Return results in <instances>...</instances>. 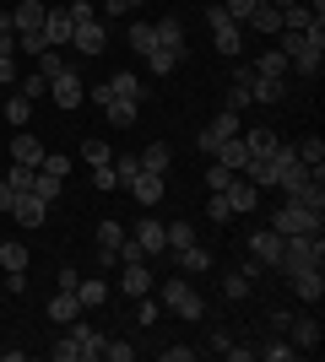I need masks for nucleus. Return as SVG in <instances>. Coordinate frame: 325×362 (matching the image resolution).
<instances>
[{"mask_svg": "<svg viewBox=\"0 0 325 362\" xmlns=\"http://www.w3.org/2000/svg\"><path fill=\"white\" fill-rule=\"evenodd\" d=\"M49 98H55V108H81V103H87V81L65 65V71L49 81Z\"/></svg>", "mask_w": 325, "mask_h": 362, "instance_id": "nucleus-3", "label": "nucleus"}, {"mask_svg": "<svg viewBox=\"0 0 325 362\" xmlns=\"http://www.w3.org/2000/svg\"><path fill=\"white\" fill-rule=\"evenodd\" d=\"M71 33H76L71 11H65V6H49V11H44V38H49L55 49H60V44H71Z\"/></svg>", "mask_w": 325, "mask_h": 362, "instance_id": "nucleus-7", "label": "nucleus"}, {"mask_svg": "<svg viewBox=\"0 0 325 362\" xmlns=\"http://www.w3.org/2000/svg\"><path fill=\"white\" fill-rule=\"evenodd\" d=\"M11 33H16L11 28V11H0V38H11Z\"/></svg>", "mask_w": 325, "mask_h": 362, "instance_id": "nucleus-64", "label": "nucleus"}, {"mask_svg": "<svg viewBox=\"0 0 325 362\" xmlns=\"http://www.w3.org/2000/svg\"><path fill=\"white\" fill-rule=\"evenodd\" d=\"M55 362H81V346H76V335H65V341H55Z\"/></svg>", "mask_w": 325, "mask_h": 362, "instance_id": "nucleus-50", "label": "nucleus"}, {"mask_svg": "<svg viewBox=\"0 0 325 362\" xmlns=\"http://www.w3.org/2000/svg\"><path fill=\"white\" fill-rule=\"evenodd\" d=\"M136 163L147 168V173H169V163H173V151H169V141H152V146L141 151Z\"/></svg>", "mask_w": 325, "mask_h": 362, "instance_id": "nucleus-26", "label": "nucleus"}, {"mask_svg": "<svg viewBox=\"0 0 325 362\" xmlns=\"http://www.w3.org/2000/svg\"><path fill=\"white\" fill-rule=\"evenodd\" d=\"M255 357H261V362H287V357H298V346H287V341H266V346H255Z\"/></svg>", "mask_w": 325, "mask_h": 362, "instance_id": "nucleus-42", "label": "nucleus"}, {"mask_svg": "<svg viewBox=\"0 0 325 362\" xmlns=\"http://www.w3.org/2000/svg\"><path fill=\"white\" fill-rule=\"evenodd\" d=\"M81 314V298H76V292H55V298H49V319H55V325H71V319H76Z\"/></svg>", "mask_w": 325, "mask_h": 362, "instance_id": "nucleus-20", "label": "nucleus"}, {"mask_svg": "<svg viewBox=\"0 0 325 362\" xmlns=\"http://www.w3.org/2000/svg\"><path fill=\"white\" fill-rule=\"evenodd\" d=\"M38 168H44V173H60V179H65V173H71V157H60V151L49 157V151H44V163H38Z\"/></svg>", "mask_w": 325, "mask_h": 362, "instance_id": "nucleus-54", "label": "nucleus"}, {"mask_svg": "<svg viewBox=\"0 0 325 362\" xmlns=\"http://www.w3.org/2000/svg\"><path fill=\"white\" fill-rule=\"evenodd\" d=\"M282 92H287V87H282V81H266V76H255V81H249V98H255V103H277Z\"/></svg>", "mask_w": 325, "mask_h": 362, "instance_id": "nucleus-38", "label": "nucleus"}, {"mask_svg": "<svg viewBox=\"0 0 325 362\" xmlns=\"http://www.w3.org/2000/svg\"><path fill=\"white\" fill-rule=\"evenodd\" d=\"M136 243L147 249V255H163V249H169V233H163V222H157V216H141Z\"/></svg>", "mask_w": 325, "mask_h": 362, "instance_id": "nucleus-16", "label": "nucleus"}, {"mask_svg": "<svg viewBox=\"0 0 325 362\" xmlns=\"http://www.w3.org/2000/svg\"><path fill=\"white\" fill-rule=\"evenodd\" d=\"M287 335H293V346H298V351H314V346H320V319H314V314L293 319V325H287Z\"/></svg>", "mask_w": 325, "mask_h": 362, "instance_id": "nucleus-17", "label": "nucleus"}, {"mask_svg": "<svg viewBox=\"0 0 325 362\" xmlns=\"http://www.w3.org/2000/svg\"><path fill=\"white\" fill-rule=\"evenodd\" d=\"M71 44H76L81 54H98V49H103V22H76Z\"/></svg>", "mask_w": 325, "mask_h": 362, "instance_id": "nucleus-22", "label": "nucleus"}, {"mask_svg": "<svg viewBox=\"0 0 325 362\" xmlns=\"http://www.w3.org/2000/svg\"><path fill=\"white\" fill-rule=\"evenodd\" d=\"M287 281H293L298 303H320V298H325V276H320V265H309V271H298V276H287Z\"/></svg>", "mask_w": 325, "mask_h": 362, "instance_id": "nucleus-13", "label": "nucleus"}, {"mask_svg": "<svg viewBox=\"0 0 325 362\" xmlns=\"http://www.w3.org/2000/svg\"><path fill=\"white\" fill-rule=\"evenodd\" d=\"M125 189L136 195V206H157V200H163V173H147V168H141V173L125 184Z\"/></svg>", "mask_w": 325, "mask_h": 362, "instance_id": "nucleus-11", "label": "nucleus"}, {"mask_svg": "<svg viewBox=\"0 0 325 362\" xmlns=\"http://www.w3.org/2000/svg\"><path fill=\"white\" fill-rule=\"evenodd\" d=\"M76 298H81V308H98V303L108 298V287H103V281L93 276V281H76Z\"/></svg>", "mask_w": 325, "mask_h": 362, "instance_id": "nucleus-41", "label": "nucleus"}, {"mask_svg": "<svg viewBox=\"0 0 325 362\" xmlns=\"http://www.w3.org/2000/svg\"><path fill=\"white\" fill-rule=\"evenodd\" d=\"M179 271H190V276L212 271V249H201V243H185V249H179Z\"/></svg>", "mask_w": 325, "mask_h": 362, "instance_id": "nucleus-25", "label": "nucleus"}, {"mask_svg": "<svg viewBox=\"0 0 325 362\" xmlns=\"http://www.w3.org/2000/svg\"><path fill=\"white\" fill-rule=\"evenodd\" d=\"M136 173H141V163H136V157H114V179H120V189H125L130 179H136Z\"/></svg>", "mask_w": 325, "mask_h": 362, "instance_id": "nucleus-46", "label": "nucleus"}, {"mask_svg": "<svg viewBox=\"0 0 325 362\" xmlns=\"http://www.w3.org/2000/svg\"><path fill=\"white\" fill-rule=\"evenodd\" d=\"M152 33H157V44H163V49H179V54H185V28H179L173 16H163V22H152Z\"/></svg>", "mask_w": 325, "mask_h": 362, "instance_id": "nucleus-29", "label": "nucleus"}, {"mask_svg": "<svg viewBox=\"0 0 325 362\" xmlns=\"http://www.w3.org/2000/svg\"><path fill=\"white\" fill-rule=\"evenodd\" d=\"M103 114H108V124H114V130H125V124H136V103H125V98H114V103H108Z\"/></svg>", "mask_w": 325, "mask_h": 362, "instance_id": "nucleus-39", "label": "nucleus"}, {"mask_svg": "<svg viewBox=\"0 0 325 362\" xmlns=\"http://www.w3.org/2000/svg\"><path fill=\"white\" fill-rule=\"evenodd\" d=\"M0 87H16V65H11V54H0Z\"/></svg>", "mask_w": 325, "mask_h": 362, "instance_id": "nucleus-58", "label": "nucleus"}, {"mask_svg": "<svg viewBox=\"0 0 325 362\" xmlns=\"http://www.w3.org/2000/svg\"><path fill=\"white\" fill-rule=\"evenodd\" d=\"M249 287H255V281H249L244 271H228V276H222V298H233V303H244Z\"/></svg>", "mask_w": 325, "mask_h": 362, "instance_id": "nucleus-35", "label": "nucleus"}, {"mask_svg": "<svg viewBox=\"0 0 325 362\" xmlns=\"http://www.w3.org/2000/svg\"><path fill=\"white\" fill-rule=\"evenodd\" d=\"M60 173H44V168H33V195H38V200H55V195H60Z\"/></svg>", "mask_w": 325, "mask_h": 362, "instance_id": "nucleus-33", "label": "nucleus"}, {"mask_svg": "<svg viewBox=\"0 0 325 362\" xmlns=\"http://www.w3.org/2000/svg\"><path fill=\"white\" fill-rule=\"evenodd\" d=\"M244 22H249V28H255V33H271V38H277V33H282V11H277V6H271V0H261V6H255V11H249Z\"/></svg>", "mask_w": 325, "mask_h": 362, "instance_id": "nucleus-19", "label": "nucleus"}, {"mask_svg": "<svg viewBox=\"0 0 325 362\" xmlns=\"http://www.w3.org/2000/svg\"><path fill=\"white\" fill-rule=\"evenodd\" d=\"M190 357H195V346H169L163 351V362H190Z\"/></svg>", "mask_w": 325, "mask_h": 362, "instance_id": "nucleus-61", "label": "nucleus"}, {"mask_svg": "<svg viewBox=\"0 0 325 362\" xmlns=\"http://www.w3.org/2000/svg\"><path fill=\"white\" fill-rule=\"evenodd\" d=\"M0 265H6V271H28V243H0Z\"/></svg>", "mask_w": 325, "mask_h": 362, "instance_id": "nucleus-36", "label": "nucleus"}, {"mask_svg": "<svg viewBox=\"0 0 325 362\" xmlns=\"http://www.w3.org/2000/svg\"><path fill=\"white\" fill-rule=\"evenodd\" d=\"M11 216H16V222H22V227H38V222H44V216H49V200H38V195H33V189H22V195L11 200Z\"/></svg>", "mask_w": 325, "mask_h": 362, "instance_id": "nucleus-8", "label": "nucleus"}, {"mask_svg": "<svg viewBox=\"0 0 325 362\" xmlns=\"http://www.w3.org/2000/svg\"><path fill=\"white\" fill-rule=\"evenodd\" d=\"M108 92H114V98H125V103H141V92H147V87H141L130 71H120V76H108Z\"/></svg>", "mask_w": 325, "mask_h": 362, "instance_id": "nucleus-30", "label": "nucleus"}, {"mask_svg": "<svg viewBox=\"0 0 325 362\" xmlns=\"http://www.w3.org/2000/svg\"><path fill=\"white\" fill-rule=\"evenodd\" d=\"M38 71H44L49 81H55V76L65 71V60H60V54H55V49H44V54H38Z\"/></svg>", "mask_w": 325, "mask_h": 362, "instance_id": "nucleus-52", "label": "nucleus"}, {"mask_svg": "<svg viewBox=\"0 0 325 362\" xmlns=\"http://www.w3.org/2000/svg\"><path fill=\"white\" fill-rule=\"evenodd\" d=\"M287 200H298V206H309V211H325V173L320 168H309V179L298 184Z\"/></svg>", "mask_w": 325, "mask_h": 362, "instance_id": "nucleus-9", "label": "nucleus"}, {"mask_svg": "<svg viewBox=\"0 0 325 362\" xmlns=\"http://www.w3.org/2000/svg\"><path fill=\"white\" fill-rule=\"evenodd\" d=\"M103 357L108 362H130V357H136V346H125V341H103Z\"/></svg>", "mask_w": 325, "mask_h": 362, "instance_id": "nucleus-53", "label": "nucleus"}, {"mask_svg": "<svg viewBox=\"0 0 325 362\" xmlns=\"http://www.w3.org/2000/svg\"><path fill=\"white\" fill-rule=\"evenodd\" d=\"M11 200H16V189H11L6 179H0V211H11Z\"/></svg>", "mask_w": 325, "mask_h": 362, "instance_id": "nucleus-63", "label": "nucleus"}, {"mask_svg": "<svg viewBox=\"0 0 325 362\" xmlns=\"http://www.w3.org/2000/svg\"><path fill=\"white\" fill-rule=\"evenodd\" d=\"M293 151H298V163H304V168H320V163H325V141H320V136H304Z\"/></svg>", "mask_w": 325, "mask_h": 362, "instance_id": "nucleus-32", "label": "nucleus"}, {"mask_svg": "<svg viewBox=\"0 0 325 362\" xmlns=\"http://www.w3.org/2000/svg\"><path fill=\"white\" fill-rule=\"evenodd\" d=\"M239 130H244V124H239V114H228V108H222V114H217V119H212V124H206V130H201V151H206V157H212V151L222 146V141H228V136H239Z\"/></svg>", "mask_w": 325, "mask_h": 362, "instance_id": "nucleus-6", "label": "nucleus"}, {"mask_svg": "<svg viewBox=\"0 0 325 362\" xmlns=\"http://www.w3.org/2000/svg\"><path fill=\"white\" fill-rule=\"evenodd\" d=\"M249 255L266 259V265H277V259H282V233H271V227H266V233H255V238H249Z\"/></svg>", "mask_w": 325, "mask_h": 362, "instance_id": "nucleus-18", "label": "nucleus"}, {"mask_svg": "<svg viewBox=\"0 0 325 362\" xmlns=\"http://www.w3.org/2000/svg\"><path fill=\"white\" fill-rule=\"evenodd\" d=\"M44 11H49L44 0H16L11 28H16V33H38V28H44Z\"/></svg>", "mask_w": 325, "mask_h": 362, "instance_id": "nucleus-14", "label": "nucleus"}, {"mask_svg": "<svg viewBox=\"0 0 325 362\" xmlns=\"http://www.w3.org/2000/svg\"><path fill=\"white\" fill-rule=\"evenodd\" d=\"M255 76H266V81H282V76H287V54H282L277 44L266 49L261 60H255Z\"/></svg>", "mask_w": 325, "mask_h": 362, "instance_id": "nucleus-24", "label": "nucleus"}, {"mask_svg": "<svg viewBox=\"0 0 325 362\" xmlns=\"http://www.w3.org/2000/svg\"><path fill=\"white\" fill-rule=\"evenodd\" d=\"M206 346H212L217 357H228V346H233V335H228V330H212V341H206Z\"/></svg>", "mask_w": 325, "mask_h": 362, "instance_id": "nucleus-56", "label": "nucleus"}, {"mask_svg": "<svg viewBox=\"0 0 325 362\" xmlns=\"http://www.w3.org/2000/svg\"><path fill=\"white\" fill-rule=\"evenodd\" d=\"M249 103H255L249 87H244V81H233V87H228V114H239V108H249Z\"/></svg>", "mask_w": 325, "mask_h": 362, "instance_id": "nucleus-49", "label": "nucleus"}, {"mask_svg": "<svg viewBox=\"0 0 325 362\" xmlns=\"http://www.w3.org/2000/svg\"><path fill=\"white\" fill-rule=\"evenodd\" d=\"M65 11H71V22H93V6H87V0H71Z\"/></svg>", "mask_w": 325, "mask_h": 362, "instance_id": "nucleus-57", "label": "nucleus"}, {"mask_svg": "<svg viewBox=\"0 0 325 362\" xmlns=\"http://www.w3.org/2000/svg\"><path fill=\"white\" fill-rule=\"evenodd\" d=\"M6 184H11L16 195H22V189H33V168H22V163H11V173H6Z\"/></svg>", "mask_w": 325, "mask_h": 362, "instance_id": "nucleus-47", "label": "nucleus"}, {"mask_svg": "<svg viewBox=\"0 0 325 362\" xmlns=\"http://www.w3.org/2000/svg\"><path fill=\"white\" fill-rule=\"evenodd\" d=\"M163 308H169V314H179V319H201V314H206V303H201V292L190 287L185 276H173L169 287H163Z\"/></svg>", "mask_w": 325, "mask_h": 362, "instance_id": "nucleus-1", "label": "nucleus"}, {"mask_svg": "<svg viewBox=\"0 0 325 362\" xmlns=\"http://www.w3.org/2000/svg\"><path fill=\"white\" fill-rule=\"evenodd\" d=\"M206 216H212V222H222V227L233 222V211H228V200L217 195V189H212V200H206Z\"/></svg>", "mask_w": 325, "mask_h": 362, "instance_id": "nucleus-48", "label": "nucleus"}, {"mask_svg": "<svg viewBox=\"0 0 325 362\" xmlns=\"http://www.w3.org/2000/svg\"><path fill=\"white\" fill-rule=\"evenodd\" d=\"M120 243H125L120 222H98V249H108V255H120Z\"/></svg>", "mask_w": 325, "mask_h": 362, "instance_id": "nucleus-43", "label": "nucleus"}, {"mask_svg": "<svg viewBox=\"0 0 325 362\" xmlns=\"http://www.w3.org/2000/svg\"><path fill=\"white\" fill-rule=\"evenodd\" d=\"M271 168H277V184L287 189V195H293L298 184L309 179V168L298 163V151H293V146H277V151H271Z\"/></svg>", "mask_w": 325, "mask_h": 362, "instance_id": "nucleus-4", "label": "nucleus"}, {"mask_svg": "<svg viewBox=\"0 0 325 362\" xmlns=\"http://www.w3.org/2000/svg\"><path fill=\"white\" fill-rule=\"evenodd\" d=\"M11 163L38 168V163H44V141L33 136V130H16V141H11Z\"/></svg>", "mask_w": 325, "mask_h": 362, "instance_id": "nucleus-12", "label": "nucleus"}, {"mask_svg": "<svg viewBox=\"0 0 325 362\" xmlns=\"http://www.w3.org/2000/svg\"><path fill=\"white\" fill-rule=\"evenodd\" d=\"M93 184H98V189H120V179H114V163L93 168Z\"/></svg>", "mask_w": 325, "mask_h": 362, "instance_id": "nucleus-55", "label": "nucleus"}, {"mask_svg": "<svg viewBox=\"0 0 325 362\" xmlns=\"http://www.w3.org/2000/svg\"><path fill=\"white\" fill-rule=\"evenodd\" d=\"M271 233H282V238H293V233H320V211H309V206L287 200V206L271 216Z\"/></svg>", "mask_w": 325, "mask_h": 362, "instance_id": "nucleus-2", "label": "nucleus"}, {"mask_svg": "<svg viewBox=\"0 0 325 362\" xmlns=\"http://www.w3.org/2000/svg\"><path fill=\"white\" fill-rule=\"evenodd\" d=\"M157 44V33H152V22H130V49L136 54H147V49Z\"/></svg>", "mask_w": 325, "mask_h": 362, "instance_id": "nucleus-44", "label": "nucleus"}, {"mask_svg": "<svg viewBox=\"0 0 325 362\" xmlns=\"http://www.w3.org/2000/svg\"><path fill=\"white\" fill-rule=\"evenodd\" d=\"M179 60H185L179 49H163V44L147 49V71H152V76H173V65H179Z\"/></svg>", "mask_w": 325, "mask_h": 362, "instance_id": "nucleus-23", "label": "nucleus"}, {"mask_svg": "<svg viewBox=\"0 0 325 362\" xmlns=\"http://www.w3.org/2000/svg\"><path fill=\"white\" fill-rule=\"evenodd\" d=\"M120 287L130 292V298H147V292H152V271H147V259H130V265H125Z\"/></svg>", "mask_w": 325, "mask_h": 362, "instance_id": "nucleus-15", "label": "nucleus"}, {"mask_svg": "<svg viewBox=\"0 0 325 362\" xmlns=\"http://www.w3.org/2000/svg\"><path fill=\"white\" fill-rule=\"evenodd\" d=\"M16 92L38 103V98H44V92H49V76H44V71H33V76H16Z\"/></svg>", "mask_w": 325, "mask_h": 362, "instance_id": "nucleus-37", "label": "nucleus"}, {"mask_svg": "<svg viewBox=\"0 0 325 362\" xmlns=\"http://www.w3.org/2000/svg\"><path fill=\"white\" fill-rule=\"evenodd\" d=\"M239 141H244V146H249V157H271V151L282 146V141L271 136V130H244V136H239Z\"/></svg>", "mask_w": 325, "mask_h": 362, "instance_id": "nucleus-31", "label": "nucleus"}, {"mask_svg": "<svg viewBox=\"0 0 325 362\" xmlns=\"http://www.w3.org/2000/svg\"><path fill=\"white\" fill-rule=\"evenodd\" d=\"M212 157H217V163H222V168H228V173H239V168L249 163V146H244V141H239V136H228V141H222V146L212 151Z\"/></svg>", "mask_w": 325, "mask_h": 362, "instance_id": "nucleus-21", "label": "nucleus"}, {"mask_svg": "<svg viewBox=\"0 0 325 362\" xmlns=\"http://www.w3.org/2000/svg\"><path fill=\"white\" fill-rule=\"evenodd\" d=\"M103 6H108V16H130L141 0H103Z\"/></svg>", "mask_w": 325, "mask_h": 362, "instance_id": "nucleus-59", "label": "nucleus"}, {"mask_svg": "<svg viewBox=\"0 0 325 362\" xmlns=\"http://www.w3.org/2000/svg\"><path fill=\"white\" fill-rule=\"evenodd\" d=\"M81 157H87V163H93V168L114 163V151H108V141H98V136H87V141H81Z\"/></svg>", "mask_w": 325, "mask_h": 362, "instance_id": "nucleus-40", "label": "nucleus"}, {"mask_svg": "<svg viewBox=\"0 0 325 362\" xmlns=\"http://www.w3.org/2000/svg\"><path fill=\"white\" fill-rule=\"evenodd\" d=\"M222 22H233V16L222 11V6H206V28H222Z\"/></svg>", "mask_w": 325, "mask_h": 362, "instance_id": "nucleus-62", "label": "nucleus"}, {"mask_svg": "<svg viewBox=\"0 0 325 362\" xmlns=\"http://www.w3.org/2000/svg\"><path fill=\"white\" fill-rule=\"evenodd\" d=\"M228 179H233V173H228V168H222V163H217L212 173H206V184H212V189H228Z\"/></svg>", "mask_w": 325, "mask_h": 362, "instance_id": "nucleus-60", "label": "nucleus"}, {"mask_svg": "<svg viewBox=\"0 0 325 362\" xmlns=\"http://www.w3.org/2000/svg\"><path fill=\"white\" fill-rule=\"evenodd\" d=\"M217 195L228 200V211H233V216H244V211H255V200H261V189H255L249 179H239V173H233V179H228V189H217Z\"/></svg>", "mask_w": 325, "mask_h": 362, "instance_id": "nucleus-5", "label": "nucleus"}, {"mask_svg": "<svg viewBox=\"0 0 325 362\" xmlns=\"http://www.w3.org/2000/svg\"><path fill=\"white\" fill-rule=\"evenodd\" d=\"M71 335H76V346H81V362H98V357H103L98 330H87V325H76V319H71Z\"/></svg>", "mask_w": 325, "mask_h": 362, "instance_id": "nucleus-28", "label": "nucleus"}, {"mask_svg": "<svg viewBox=\"0 0 325 362\" xmlns=\"http://www.w3.org/2000/svg\"><path fill=\"white\" fill-rule=\"evenodd\" d=\"M169 233V249H185V243H195V227L190 222H173V227H163Z\"/></svg>", "mask_w": 325, "mask_h": 362, "instance_id": "nucleus-45", "label": "nucleus"}, {"mask_svg": "<svg viewBox=\"0 0 325 362\" xmlns=\"http://www.w3.org/2000/svg\"><path fill=\"white\" fill-rule=\"evenodd\" d=\"M6 119H11L16 130H22V124L33 119V98H22V92H11V98H6Z\"/></svg>", "mask_w": 325, "mask_h": 362, "instance_id": "nucleus-34", "label": "nucleus"}, {"mask_svg": "<svg viewBox=\"0 0 325 362\" xmlns=\"http://www.w3.org/2000/svg\"><path fill=\"white\" fill-rule=\"evenodd\" d=\"M212 44L222 60H239V49H244V22H222V28H212Z\"/></svg>", "mask_w": 325, "mask_h": 362, "instance_id": "nucleus-10", "label": "nucleus"}, {"mask_svg": "<svg viewBox=\"0 0 325 362\" xmlns=\"http://www.w3.org/2000/svg\"><path fill=\"white\" fill-rule=\"evenodd\" d=\"M16 44L28 49V54H44V49H49V38H44V28H38V33H16Z\"/></svg>", "mask_w": 325, "mask_h": 362, "instance_id": "nucleus-51", "label": "nucleus"}, {"mask_svg": "<svg viewBox=\"0 0 325 362\" xmlns=\"http://www.w3.org/2000/svg\"><path fill=\"white\" fill-rule=\"evenodd\" d=\"M277 11H282V33H304V28L314 22V11L304 6V0H293V6H277Z\"/></svg>", "mask_w": 325, "mask_h": 362, "instance_id": "nucleus-27", "label": "nucleus"}]
</instances>
